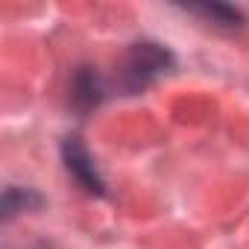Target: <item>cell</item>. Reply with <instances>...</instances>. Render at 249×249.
Returning <instances> with one entry per match:
<instances>
[{
    "instance_id": "6da1fadb",
    "label": "cell",
    "mask_w": 249,
    "mask_h": 249,
    "mask_svg": "<svg viewBox=\"0 0 249 249\" xmlns=\"http://www.w3.org/2000/svg\"><path fill=\"white\" fill-rule=\"evenodd\" d=\"M170 65V53L161 50L159 44H135L126 56V88L129 91H138L144 88L147 82H153L159 73H164Z\"/></svg>"
},
{
    "instance_id": "7a4b0ae2",
    "label": "cell",
    "mask_w": 249,
    "mask_h": 249,
    "mask_svg": "<svg viewBox=\"0 0 249 249\" xmlns=\"http://www.w3.org/2000/svg\"><path fill=\"white\" fill-rule=\"evenodd\" d=\"M65 164L68 173L88 191V194H103V179L94 167V159L88 156V150L79 144V138H68L65 141Z\"/></svg>"
},
{
    "instance_id": "3957f363",
    "label": "cell",
    "mask_w": 249,
    "mask_h": 249,
    "mask_svg": "<svg viewBox=\"0 0 249 249\" xmlns=\"http://www.w3.org/2000/svg\"><path fill=\"white\" fill-rule=\"evenodd\" d=\"M188 12L211 21L214 27H226V30L243 27V15L234 6H226V3H196V6H188Z\"/></svg>"
},
{
    "instance_id": "277c9868",
    "label": "cell",
    "mask_w": 249,
    "mask_h": 249,
    "mask_svg": "<svg viewBox=\"0 0 249 249\" xmlns=\"http://www.w3.org/2000/svg\"><path fill=\"white\" fill-rule=\"evenodd\" d=\"M73 91H76V94H73V100H76L82 108H88V106H94V103L100 100V97H97V94H100V88H97V76H94V73H88V71H82V73L76 76Z\"/></svg>"
},
{
    "instance_id": "5b68a950",
    "label": "cell",
    "mask_w": 249,
    "mask_h": 249,
    "mask_svg": "<svg viewBox=\"0 0 249 249\" xmlns=\"http://www.w3.org/2000/svg\"><path fill=\"white\" fill-rule=\"evenodd\" d=\"M27 205H38V196L33 191H21V188H6V196H3V217H12L18 214L21 208Z\"/></svg>"
},
{
    "instance_id": "8992f818",
    "label": "cell",
    "mask_w": 249,
    "mask_h": 249,
    "mask_svg": "<svg viewBox=\"0 0 249 249\" xmlns=\"http://www.w3.org/2000/svg\"><path fill=\"white\" fill-rule=\"evenodd\" d=\"M30 249H50V246H44V243H38V246H30Z\"/></svg>"
}]
</instances>
